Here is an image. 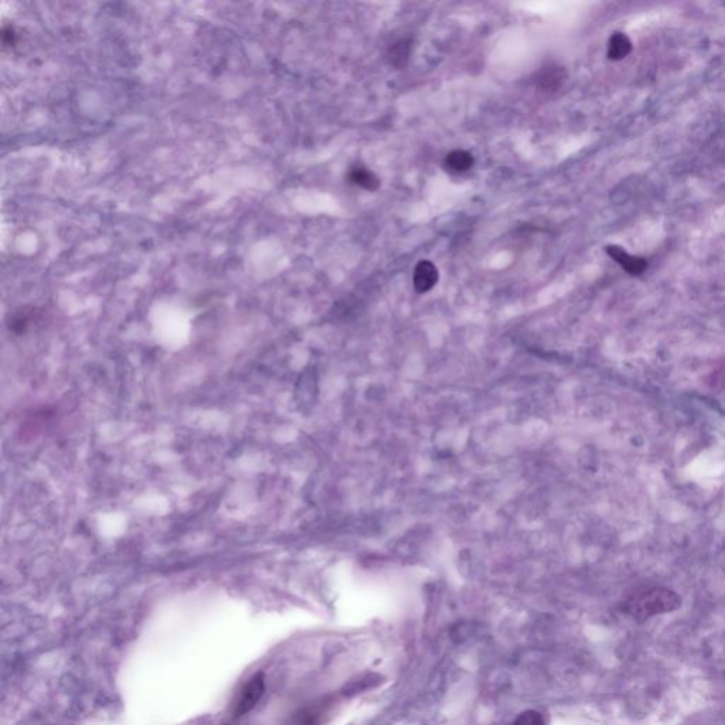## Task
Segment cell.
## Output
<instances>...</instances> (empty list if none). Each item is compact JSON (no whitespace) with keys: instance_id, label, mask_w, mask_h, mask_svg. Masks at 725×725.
Segmentation results:
<instances>
[{"instance_id":"1","label":"cell","mask_w":725,"mask_h":725,"mask_svg":"<svg viewBox=\"0 0 725 725\" xmlns=\"http://www.w3.org/2000/svg\"><path fill=\"white\" fill-rule=\"evenodd\" d=\"M677 593L662 587H650L635 591L624 604V609L636 620H644L659 613H667L680 607Z\"/></svg>"},{"instance_id":"2","label":"cell","mask_w":725,"mask_h":725,"mask_svg":"<svg viewBox=\"0 0 725 725\" xmlns=\"http://www.w3.org/2000/svg\"><path fill=\"white\" fill-rule=\"evenodd\" d=\"M567 80V71L564 67L549 63L544 65L536 77V85L544 92H556L558 91Z\"/></svg>"},{"instance_id":"3","label":"cell","mask_w":725,"mask_h":725,"mask_svg":"<svg viewBox=\"0 0 725 725\" xmlns=\"http://www.w3.org/2000/svg\"><path fill=\"white\" fill-rule=\"evenodd\" d=\"M264 689H265L264 674L258 673L257 676H254L251 680L246 683V686L244 687L241 698H240V702L237 704L235 715H244L248 711H251L257 706L258 700L261 698V695L264 693Z\"/></svg>"},{"instance_id":"4","label":"cell","mask_w":725,"mask_h":725,"mask_svg":"<svg viewBox=\"0 0 725 725\" xmlns=\"http://www.w3.org/2000/svg\"><path fill=\"white\" fill-rule=\"evenodd\" d=\"M439 280L438 268L428 260H422L414 269V288L418 293L430 292Z\"/></svg>"},{"instance_id":"5","label":"cell","mask_w":725,"mask_h":725,"mask_svg":"<svg viewBox=\"0 0 725 725\" xmlns=\"http://www.w3.org/2000/svg\"><path fill=\"white\" fill-rule=\"evenodd\" d=\"M411 52H412V40L399 39L388 47L387 53H386V60L390 67L395 70H401L407 65Z\"/></svg>"},{"instance_id":"6","label":"cell","mask_w":725,"mask_h":725,"mask_svg":"<svg viewBox=\"0 0 725 725\" xmlns=\"http://www.w3.org/2000/svg\"><path fill=\"white\" fill-rule=\"evenodd\" d=\"M608 254L624 269L628 273H632V275H639L642 273L644 269H646V262L640 258H636V257H632L629 255L624 249L619 248V246H608L607 248Z\"/></svg>"},{"instance_id":"7","label":"cell","mask_w":725,"mask_h":725,"mask_svg":"<svg viewBox=\"0 0 725 725\" xmlns=\"http://www.w3.org/2000/svg\"><path fill=\"white\" fill-rule=\"evenodd\" d=\"M348 180L368 191H376L380 187V179L364 166H355L350 169Z\"/></svg>"},{"instance_id":"8","label":"cell","mask_w":725,"mask_h":725,"mask_svg":"<svg viewBox=\"0 0 725 725\" xmlns=\"http://www.w3.org/2000/svg\"><path fill=\"white\" fill-rule=\"evenodd\" d=\"M474 165L473 156L466 151H452L448 154L443 160V166L446 170L452 173H465L470 170Z\"/></svg>"},{"instance_id":"9","label":"cell","mask_w":725,"mask_h":725,"mask_svg":"<svg viewBox=\"0 0 725 725\" xmlns=\"http://www.w3.org/2000/svg\"><path fill=\"white\" fill-rule=\"evenodd\" d=\"M631 48H632V44L629 39L622 33H616L611 37L609 47H608V57L611 60H622L623 57L628 56Z\"/></svg>"},{"instance_id":"10","label":"cell","mask_w":725,"mask_h":725,"mask_svg":"<svg viewBox=\"0 0 725 725\" xmlns=\"http://www.w3.org/2000/svg\"><path fill=\"white\" fill-rule=\"evenodd\" d=\"M513 725H547L544 717L537 711H524L513 722Z\"/></svg>"}]
</instances>
